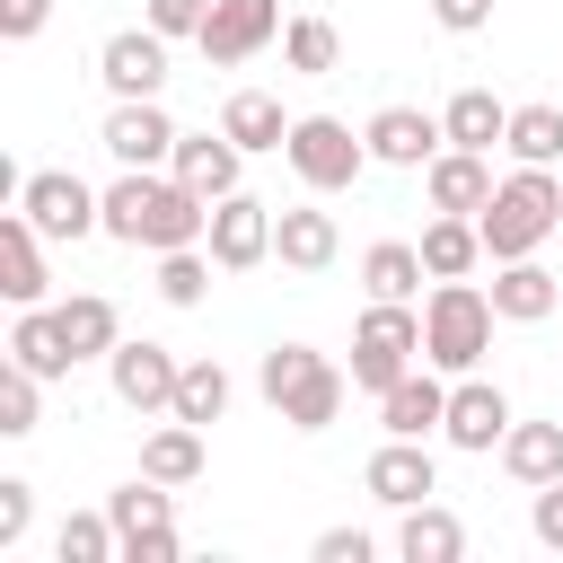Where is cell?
<instances>
[{
	"label": "cell",
	"mask_w": 563,
	"mask_h": 563,
	"mask_svg": "<svg viewBox=\"0 0 563 563\" xmlns=\"http://www.w3.org/2000/svg\"><path fill=\"white\" fill-rule=\"evenodd\" d=\"M106 238H123V246H150V255H167V246H202L211 238V202L167 167H123L114 185H106Z\"/></svg>",
	"instance_id": "6da1fadb"
},
{
	"label": "cell",
	"mask_w": 563,
	"mask_h": 563,
	"mask_svg": "<svg viewBox=\"0 0 563 563\" xmlns=\"http://www.w3.org/2000/svg\"><path fill=\"white\" fill-rule=\"evenodd\" d=\"M255 387H264V405H273L290 431H334V413H343V396H352V378H343L317 343H273L264 369H255Z\"/></svg>",
	"instance_id": "7a4b0ae2"
},
{
	"label": "cell",
	"mask_w": 563,
	"mask_h": 563,
	"mask_svg": "<svg viewBox=\"0 0 563 563\" xmlns=\"http://www.w3.org/2000/svg\"><path fill=\"white\" fill-rule=\"evenodd\" d=\"M475 229H484V255H493V264L537 255V246L563 229V185H554V167H519V176H501L493 202L475 211Z\"/></svg>",
	"instance_id": "3957f363"
},
{
	"label": "cell",
	"mask_w": 563,
	"mask_h": 563,
	"mask_svg": "<svg viewBox=\"0 0 563 563\" xmlns=\"http://www.w3.org/2000/svg\"><path fill=\"white\" fill-rule=\"evenodd\" d=\"M493 325H501L493 290H475V282H440V290L422 299V361L449 369V378H466V369L493 352Z\"/></svg>",
	"instance_id": "277c9868"
},
{
	"label": "cell",
	"mask_w": 563,
	"mask_h": 563,
	"mask_svg": "<svg viewBox=\"0 0 563 563\" xmlns=\"http://www.w3.org/2000/svg\"><path fill=\"white\" fill-rule=\"evenodd\" d=\"M413 361H422V317H413V299H369L361 325H352V387H361V396H387Z\"/></svg>",
	"instance_id": "5b68a950"
},
{
	"label": "cell",
	"mask_w": 563,
	"mask_h": 563,
	"mask_svg": "<svg viewBox=\"0 0 563 563\" xmlns=\"http://www.w3.org/2000/svg\"><path fill=\"white\" fill-rule=\"evenodd\" d=\"M282 158H290V176H299L308 194H343V185H361L369 141H361L343 114H299L290 141H282Z\"/></svg>",
	"instance_id": "8992f818"
},
{
	"label": "cell",
	"mask_w": 563,
	"mask_h": 563,
	"mask_svg": "<svg viewBox=\"0 0 563 563\" xmlns=\"http://www.w3.org/2000/svg\"><path fill=\"white\" fill-rule=\"evenodd\" d=\"M18 211H26L44 238H62V246H79L88 229H106V194H88L70 167H35V176H18Z\"/></svg>",
	"instance_id": "52a82bcc"
},
{
	"label": "cell",
	"mask_w": 563,
	"mask_h": 563,
	"mask_svg": "<svg viewBox=\"0 0 563 563\" xmlns=\"http://www.w3.org/2000/svg\"><path fill=\"white\" fill-rule=\"evenodd\" d=\"M106 378H114V405H123V413H167L185 361H176L167 343H150V334H123V343L106 352Z\"/></svg>",
	"instance_id": "ba28073f"
},
{
	"label": "cell",
	"mask_w": 563,
	"mask_h": 563,
	"mask_svg": "<svg viewBox=\"0 0 563 563\" xmlns=\"http://www.w3.org/2000/svg\"><path fill=\"white\" fill-rule=\"evenodd\" d=\"M97 141H106V158H114V167H167L185 132H176V114H167L158 97H114Z\"/></svg>",
	"instance_id": "9c48e42d"
},
{
	"label": "cell",
	"mask_w": 563,
	"mask_h": 563,
	"mask_svg": "<svg viewBox=\"0 0 563 563\" xmlns=\"http://www.w3.org/2000/svg\"><path fill=\"white\" fill-rule=\"evenodd\" d=\"M282 0H211V18H202V62H220V70H238V62H255L264 44H282Z\"/></svg>",
	"instance_id": "30bf717a"
},
{
	"label": "cell",
	"mask_w": 563,
	"mask_h": 563,
	"mask_svg": "<svg viewBox=\"0 0 563 563\" xmlns=\"http://www.w3.org/2000/svg\"><path fill=\"white\" fill-rule=\"evenodd\" d=\"M97 79H106V97H158L167 88V35L150 18L141 26H114L97 44Z\"/></svg>",
	"instance_id": "8fae6325"
},
{
	"label": "cell",
	"mask_w": 563,
	"mask_h": 563,
	"mask_svg": "<svg viewBox=\"0 0 563 563\" xmlns=\"http://www.w3.org/2000/svg\"><path fill=\"white\" fill-rule=\"evenodd\" d=\"M202 246H211V264H220V273H255V264L273 255V202H255L246 185H238V194H220V202H211V238H202Z\"/></svg>",
	"instance_id": "7c38bea8"
},
{
	"label": "cell",
	"mask_w": 563,
	"mask_h": 563,
	"mask_svg": "<svg viewBox=\"0 0 563 563\" xmlns=\"http://www.w3.org/2000/svg\"><path fill=\"white\" fill-rule=\"evenodd\" d=\"M510 422H519V413H510V396H501L493 378H475V369H466V378L449 387V422H440V440H449V449H466V457H493Z\"/></svg>",
	"instance_id": "4fadbf2b"
},
{
	"label": "cell",
	"mask_w": 563,
	"mask_h": 563,
	"mask_svg": "<svg viewBox=\"0 0 563 563\" xmlns=\"http://www.w3.org/2000/svg\"><path fill=\"white\" fill-rule=\"evenodd\" d=\"M361 484H369V501H387V510H413V501H431L440 493V457L422 449V440H378L369 449V466H361Z\"/></svg>",
	"instance_id": "5bb4252c"
},
{
	"label": "cell",
	"mask_w": 563,
	"mask_h": 563,
	"mask_svg": "<svg viewBox=\"0 0 563 563\" xmlns=\"http://www.w3.org/2000/svg\"><path fill=\"white\" fill-rule=\"evenodd\" d=\"M361 141H369V167H431V158L449 150L440 114H422V106H378V114L361 123Z\"/></svg>",
	"instance_id": "9a60e30c"
},
{
	"label": "cell",
	"mask_w": 563,
	"mask_h": 563,
	"mask_svg": "<svg viewBox=\"0 0 563 563\" xmlns=\"http://www.w3.org/2000/svg\"><path fill=\"white\" fill-rule=\"evenodd\" d=\"M440 422H449V387H440L431 361H413V369L378 396V431H396V440H431Z\"/></svg>",
	"instance_id": "2e32d148"
},
{
	"label": "cell",
	"mask_w": 563,
	"mask_h": 563,
	"mask_svg": "<svg viewBox=\"0 0 563 563\" xmlns=\"http://www.w3.org/2000/svg\"><path fill=\"white\" fill-rule=\"evenodd\" d=\"M273 255H282L290 273H325V264L343 255V229H334V211H317V202H290V211H273Z\"/></svg>",
	"instance_id": "e0dca14e"
},
{
	"label": "cell",
	"mask_w": 563,
	"mask_h": 563,
	"mask_svg": "<svg viewBox=\"0 0 563 563\" xmlns=\"http://www.w3.org/2000/svg\"><path fill=\"white\" fill-rule=\"evenodd\" d=\"M0 290H9V308H44V290H53V273H44V229H35L26 211L0 220Z\"/></svg>",
	"instance_id": "ac0fdd59"
},
{
	"label": "cell",
	"mask_w": 563,
	"mask_h": 563,
	"mask_svg": "<svg viewBox=\"0 0 563 563\" xmlns=\"http://www.w3.org/2000/svg\"><path fill=\"white\" fill-rule=\"evenodd\" d=\"M202 202H220V194H238V176H246V150L229 141V132H185L176 141V158H167Z\"/></svg>",
	"instance_id": "d6986e66"
},
{
	"label": "cell",
	"mask_w": 563,
	"mask_h": 563,
	"mask_svg": "<svg viewBox=\"0 0 563 563\" xmlns=\"http://www.w3.org/2000/svg\"><path fill=\"white\" fill-rule=\"evenodd\" d=\"M422 194H431V211L475 220V211L493 202V167H484V150H440V158L422 167Z\"/></svg>",
	"instance_id": "ffe728a7"
},
{
	"label": "cell",
	"mask_w": 563,
	"mask_h": 563,
	"mask_svg": "<svg viewBox=\"0 0 563 563\" xmlns=\"http://www.w3.org/2000/svg\"><path fill=\"white\" fill-rule=\"evenodd\" d=\"M554 299H563V282H554L537 255L493 264V308H501V325H537V317H554Z\"/></svg>",
	"instance_id": "44dd1931"
},
{
	"label": "cell",
	"mask_w": 563,
	"mask_h": 563,
	"mask_svg": "<svg viewBox=\"0 0 563 563\" xmlns=\"http://www.w3.org/2000/svg\"><path fill=\"white\" fill-rule=\"evenodd\" d=\"M9 361H26L35 378H70V369H79V352H70V334H62L53 308H18V325H9Z\"/></svg>",
	"instance_id": "7402d4cb"
},
{
	"label": "cell",
	"mask_w": 563,
	"mask_h": 563,
	"mask_svg": "<svg viewBox=\"0 0 563 563\" xmlns=\"http://www.w3.org/2000/svg\"><path fill=\"white\" fill-rule=\"evenodd\" d=\"M396 554H405V563H457V554H466V519L440 510V501H413V510L396 519Z\"/></svg>",
	"instance_id": "603a6c76"
},
{
	"label": "cell",
	"mask_w": 563,
	"mask_h": 563,
	"mask_svg": "<svg viewBox=\"0 0 563 563\" xmlns=\"http://www.w3.org/2000/svg\"><path fill=\"white\" fill-rule=\"evenodd\" d=\"M53 317H62V334H70L79 361H106V352L123 343V317H114L106 290H70V299H53Z\"/></svg>",
	"instance_id": "cb8c5ba5"
},
{
	"label": "cell",
	"mask_w": 563,
	"mask_h": 563,
	"mask_svg": "<svg viewBox=\"0 0 563 563\" xmlns=\"http://www.w3.org/2000/svg\"><path fill=\"white\" fill-rule=\"evenodd\" d=\"M501 466H510V484H554L563 475V422H510L501 431Z\"/></svg>",
	"instance_id": "d4e9b609"
},
{
	"label": "cell",
	"mask_w": 563,
	"mask_h": 563,
	"mask_svg": "<svg viewBox=\"0 0 563 563\" xmlns=\"http://www.w3.org/2000/svg\"><path fill=\"white\" fill-rule=\"evenodd\" d=\"M290 123H299V114H282V97H264V88H238V97L220 106V132H229L238 150H282Z\"/></svg>",
	"instance_id": "484cf974"
},
{
	"label": "cell",
	"mask_w": 563,
	"mask_h": 563,
	"mask_svg": "<svg viewBox=\"0 0 563 563\" xmlns=\"http://www.w3.org/2000/svg\"><path fill=\"white\" fill-rule=\"evenodd\" d=\"M440 132H449V150H493V141L510 132V106H501L493 88H457V97L440 106Z\"/></svg>",
	"instance_id": "4316f807"
},
{
	"label": "cell",
	"mask_w": 563,
	"mask_h": 563,
	"mask_svg": "<svg viewBox=\"0 0 563 563\" xmlns=\"http://www.w3.org/2000/svg\"><path fill=\"white\" fill-rule=\"evenodd\" d=\"M422 264H431V282H466V273L484 264V229L457 220V211H440V220L422 229Z\"/></svg>",
	"instance_id": "83f0119b"
},
{
	"label": "cell",
	"mask_w": 563,
	"mask_h": 563,
	"mask_svg": "<svg viewBox=\"0 0 563 563\" xmlns=\"http://www.w3.org/2000/svg\"><path fill=\"white\" fill-rule=\"evenodd\" d=\"M422 273H431V264H422V246H405V238H378V246L361 255V290H369V299H413Z\"/></svg>",
	"instance_id": "f1b7e54d"
},
{
	"label": "cell",
	"mask_w": 563,
	"mask_h": 563,
	"mask_svg": "<svg viewBox=\"0 0 563 563\" xmlns=\"http://www.w3.org/2000/svg\"><path fill=\"white\" fill-rule=\"evenodd\" d=\"M141 475H158V484H194V475H202V431L167 413V422L141 440Z\"/></svg>",
	"instance_id": "f546056e"
},
{
	"label": "cell",
	"mask_w": 563,
	"mask_h": 563,
	"mask_svg": "<svg viewBox=\"0 0 563 563\" xmlns=\"http://www.w3.org/2000/svg\"><path fill=\"white\" fill-rule=\"evenodd\" d=\"M106 519H114V537L167 528V519H176V484H158V475H132V484H114V493H106Z\"/></svg>",
	"instance_id": "4dcf8cb0"
},
{
	"label": "cell",
	"mask_w": 563,
	"mask_h": 563,
	"mask_svg": "<svg viewBox=\"0 0 563 563\" xmlns=\"http://www.w3.org/2000/svg\"><path fill=\"white\" fill-rule=\"evenodd\" d=\"M501 150H510L519 167H554V158H563V106H510Z\"/></svg>",
	"instance_id": "1f68e13d"
},
{
	"label": "cell",
	"mask_w": 563,
	"mask_h": 563,
	"mask_svg": "<svg viewBox=\"0 0 563 563\" xmlns=\"http://www.w3.org/2000/svg\"><path fill=\"white\" fill-rule=\"evenodd\" d=\"M176 422H194V431H211L220 413H229V369L220 361H185V378H176V405H167Z\"/></svg>",
	"instance_id": "d6a6232c"
},
{
	"label": "cell",
	"mask_w": 563,
	"mask_h": 563,
	"mask_svg": "<svg viewBox=\"0 0 563 563\" xmlns=\"http://www.w3.org/2000/svg\"><path fill=\"white\" fill-rule=\"evenodd\" d=\"M53 554H62V563H123V537H114L106 510H70V519L53 528Z\"/></svg>",
	"instance_id": "836d02e7"
},
{
	"label": "cell",
	"mask_w": 563,
	"mask_h": 563,
	"mask_svg": "<svg viewBox=\"0 0 563 563\" xmlns=\"http://www.w3.org/2000/svg\"><path fill=\"white\" fill-rule=\"evenodd\" d=\"M282 62H290V70H308V79H325V70L343 62L334 18H290V26H282Z\"/></svg>",
	"instance_id": "e575fe53"
},
{
	"label": "cell",
	"mask_w": 563,
	"mask_h": 563,
	"mask_svg": "<svg viewBox=\"0 0 563 563\" xmlns=\"http://www.w3.org/2000/svg\"><path fill=\"white\" fill-rule=\"evenodd\" d=\"M211 273H220L211 246H167V255H158V299H167V308H202Z\"/></svg>",
	"instance_id": "d590c367"
},
{
	"label": "cell",
	"mask_w": 563,
	"mask_h": 563,
	"mask_svg": "<svg viewBox=\"0 0 563 563\" xmlns=\"http://www.w3.org/2000/svg\"><path fill=\"white\" fill-rule=\"evenodd\" d=\"M35 422H44V378H35L26 361H0V431L26 440Z\"/></svg>",
	"instance_id": "8d00e7d4"
},
{
	"label": "cell",
	"mask_w": 563,
	"mask_h": 563,
	"mask_svg": "<svg viewBox=\"0 0 563 563\" xmlns=\"http://www.w3.org/2000/svg\"><path fill=\"white\" fill-rule=\"evenodd\" d=\"M26 519H35V484L26 475H0V554L26 537Z\"/></svg>",
	"instance_id": "74e56055"
},
{
	"label": "cell",
	"mask_w": 563,
	"mask_h": 563,
	"mask_svg": "<svg viewBox=\"0 0 563 563\" xmlns=\"http://www.w3.org/2000/svg\"><path fill=\"white\" fill-rule=\"evenodd\" d=\"M528 537H537L545 554H563V475L537 484V501H528Z\"/></svg>",
	"instance_id": "f35d334b"
},
{
	"label": "cell",
	"mask_w": 563,
	"mask_h": 563,
	"mask_svg": "<svg viewBox=\"0 0 563 563\" xmlns=\"http://www.w3.org/2000/svg\"><path fill=\"white\" fill-rule=\"evenodd\" d=\"M141 18H150V26L167 35V44H176V35H202V18H211V0H150Z\"/></svg>",
	"instance_id": "ab89813d"
},
{
	"label": "cell",
	"mask_w": 563,
	"mask_h": 563,
	"mask_svg": "<svg viewBox=\"0 0 563 563\" xmlns=\"http://www.w3.org/2000/svg\"><path fill=\"white\" fill-rule=\"evenodd\" d=\"M308 554H317V563H369V554H378V537H369V528H325Z\"/></svg>",
	"instance_id": "60d3db41"
},
{
	"label": "cell",
	"mask_w": 563,
	"mask_h": 563,
	"mask_svg": "<svg viewBox=\"0 0 563 563\" xmlns=\"http://www.w3.org/2000/svg\"><path fill=\"white\" fill-rule=\"evenodd\" d=\"M176 554H185L176 519H167V528H141V537H123V563H176Z\"/></svg>",
	"instance_id": "b9f144b4"
},
{
	"label": "cell",
	"mask_w": 563,
	"mask_h": 563,
	"mask_svg": "<svg viewBox=\"0 0 563 563\" xmlns=\"http://www.w3.org/2000/svg\"><path fill=\"white\" fill-rule=\"evenodd\" d=\"M44 18H53V0H0V35H9V44L44 35Z\"/></svg>",
	"instance_id": "7bdbcfd3"
},
{
	"label": "cell",
	"mask_w": 563,
	"mask_h": 563,
	"mask_svg": "<svg viewBox=\"0 0 563 563\" xmlns=\"http://www.w3.org/2000/svg\"><path fill=\"white\" fill-rule=\"evenodd\" d=\"M431 18H440L449 35H484V26H493V0H431Z\"/></svg>",
	"instance_id": "ee69618b"
}]
</instances>
